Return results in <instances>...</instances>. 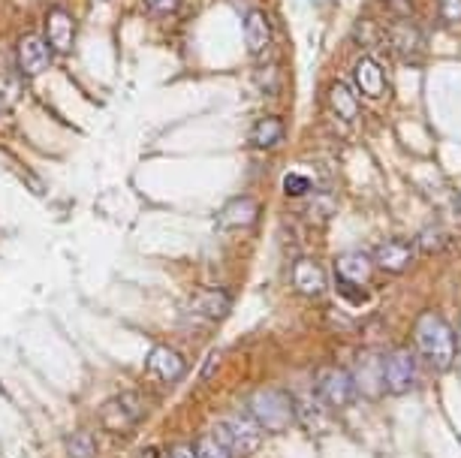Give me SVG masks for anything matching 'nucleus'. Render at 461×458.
Here are the masks:
<instances>
[{
    "label": "nucleus",
    "instance_id": "nucleus-6",
    "mask_svg": "<svg viewBox=\"0 0 461 458\" xmlns=\"http://www.w3.org/2000/svg\"><path fill=\"white\" fill-rule=\"evenodd\" d=\"M51 58H55V51L49 49L46 36H40V34H25L16 43V66L21 76H27V79L42 76V73L51 66Z\"/></svg>",
    "mask_w": 461,
    "mask_h": 458
},
{
    "label": "nucleus",
    "instance_id": "nucleus-32",
    "mask_svg": "<svg viewBox=\"0 0 461 458\" xmlns=\"http://www.w3.org/2000/svg\"><path fill=\"white\" fill-rule=\"evenodd\" d=\"M458 208H461V202H458Z\"/></svg>",
    "mask_w": 461,
    "mask_h": 458
},
{
    "label": "nucleus",
    "instance_id": "nucleus-21",
    "mask_svg": "<svg viewBox=\"0 0 461 458\" xmlns=\"http://www.w3.org/2000/svg\"><path fill=\"white\" fill-rule=\"evenodd\" d=\"M356 43L359 46H365V49H377L383 43V31L377 27V21H371V19H362V21H356Z\"/></svg>",
    "mask_w": 461,
    "mask_h": 458
},
{
    "label": "nucleus",
    "instance_id": "nucleus-31",
    "mask_svg": "<svg viewBox=\"0 0 461 458\" xmlns=\"http://www.w3.org/2000/svg\"><path fill=\"white\" fill-rule=\"evenodd\" d=\"M314 4H323V0H314Z\"/></svg>",
    "mask_w": 461,
    "mask_h": 458
},
{
    "label": "nucleus",
    "instance_id": "nucleus-1",
    "mask_svg": "<svg viewBox=\"0 0 461 458\" xmlns=\"http://www.w3.org/2000/svg\"><path fill=\"white\" fill-rule=\"evenodd\" d=\"M413 338L431 368L446 371L452 365V359H456V335H452V326L437 311H426L416 320Z\"/></svg>",
    "mask_w": 461,
    "mask_h": 458
},
{
    "label": "nucleus",
    "instance_id": "nucleus-8",
    "mask_svg": "<svg viewBox=\"0 0 461 458\" xmlns=\"http://www.w3.org/2000/svg\"><path fill=\"white\" fill-rule=\"evenodd\" d=\"M317 398L329 408H344L353 398V374L341 371V368H329L317 377Z\"/></svg>",
    "mask_w": 461,
    "mask_h": 458
},
{
    "label": "nucleus",
    "instance_id": "nucleus-2",
    "mask_svg": "<svg viewBox=\"0 0 461 458\" xmlns=\"http://www.w3.org/2000/svg\"><path fill=\"white\" fill-rule=\"evenodd\" d=\"M248 413L254 416V423L265 431H284L296 423V404L287 392H274V389H265V392L250 395Z\"/></svg>",
    "mask_w": 461,
    "mask_h": 458
},
{
    "label": "nucleus",
    "instance_id": "nucleus-13",
    "mask_svg": "<svg viewBox=\"0 0 461 458\" xmlns=\"http://www.w3.org/2000/svg\"><path fill=\"white\" fill-rule=\"evenodd\" d=\"M242 34H244V46H248L250 55H263L265 49L272 46V25L265 19V12L250 10L242 21Z\"/></svg>",
    "mask_w": 461,
    "mask_h": 458
},
{
    "label": "nucleus",
    "instance_id": "nucleus-22",
    "mask_svg": "<svg viewBox=\"0 0 461 458\" xmlns=\"http://www.w3.org/2000/svg\"><path fill=\"white\" fill-rule=\"evenodd\" d=\"M334 290L344 302L350 305H365L368 302V290L365 283H353V281H344V277H334Z\"/></svg>",
    "mask_w": 461,
    "mask_h": 458
},
{
    "label": "nucleus",
    "instance_id": "nucleus-3",
    "mask_svg": "<svg viewBox=\"0 0 461 458\" xmlns=\"http://www.w3.org/2000/svg\"><path fill=\"white\" fill-rule=\"evenodd\" d=\"M214 438H218L229 453L244 458V455L257 453V446L263 443V428L254 423L250 413H233V416L220 419Z\"/></svg>",
    "mask_w": 461,
    "mask_h": 458
},
{
    "label": "nucleus",
    "instance_id": "nucleus-27",
    "mask_svg": "<svg viewBox=\"0 0 461 458\" xmlns=\"http://www.w3.org/2000/svg\"><path fill=\"white\" fill-rule=\"evenodd\" d=\"M437 12L446 25H461V0H437Z\"/></svg>",
    "mask_w": 461,
    "mask_h": 458
},
{
    "label": "nucleus",
    "instance_id": "nucleus-17",
    "mask_svg": "<svg viewBox=\"0 0 461 458\" xmlns=\"http://www.w3.org/2000/svg\"><path fill=\"white\" fill-rule=\"evenodd\" d=\"M229 305H233V299L227 290H203L193 299V311L205 320H223L229 314Z\"/></svg>",
    "mask_w": 461,
    "mask_h": 458
},
{
    "label": "nucleus",
    "instance_id": "nucleus-30",
    "mask_svg": "<svg viewBox=\"0 0 461 458\" xmlns=\"http://www.w3.org/2000/svg\"><path fill=\"white\" fill-rule=\"evenodd\" d=\"M214 362H218V353H214V356L208 359V365H203V377H211V368H214Z\"/></svg>",
    "mask_w": 461,
    "mask_h": 458
},
{
    "label": "nucleus",
    "instance_id": "nucleus-5",
    "mask_svg": "<svg viewBox=\"0 0 461 458\" xmlns=\"http://www.w3.org/2000/svg\"><path fill=\"white\" fill-rule=\"evenodd\" d=\"M383 383L386 389H389L392 395H404L411 392L416 386V380H419V368H416V356L407 350H389L383 356Z\"/></svg>",
    "mask_w": 461,
    "mask_h": 458
},
{
    "label": "nucleus",
    "instance_id": "nucleus-11",
    "mask_svg": "<svg viewBox=\"0 0 461 458\" xmlns=\"http://www.w3.org/2000/svg\"><path fill=\"white\" fill-rule=\"evenodd\" d=\"M145 368H148V374H151L154 380L173 383L184 374V359L178 356L173 347H163L160 344V347H151V353H148Z\"/></svg>",
    "mask_w": 461,
    "mask_h": 458
},
{
    "label": "nucleus",
    "instance_id": "nucleus-7",
    "mask_svg": "<svg viewBox=\"0 0 461 458\" xmlns=\"http://www.w3.org/2000/svg\"><path fill=\"white\" fill-rule=\"evenodd\" d=\"M389 46L398 61L422 64V58H426V34H422L411 19H401L389 31Z\"/></svg>",
    "mask_w": 461,
    "mask_h": 458
},
{
    "label": "nucleus",
    "instance_id": "nucleus-18",
    "mask_svg": "<svg viewBox=\"0 0 461 458\" xmlns=\"http://www.w3.org/2000/svg\"><path fill=\"white\" fill-rule=\"evenodd\" d=\"M326 100H329L332 112L341 118V121H356V118H359V103H356V94L350 91V85H344V82H332Z\"/></svg>",
    "mask_w": 461,
    "mask_h": 458
},
{
    "label": "nucleus",
    "instance_id": "nucleus-14",
    "mask_svg": "<svg viewBox=\"0 0 461 458\" xmlns=\"http://www.w3.org/2000/svg\"><path fill=\"white\" fill-rule=\"evenodd\" d=\"M293 283H296V290H299L302 296H308V299L323 296V290H326V272H323V266H319V262H314V260H308V257H302L293 266Z\"/></svg>",
    "mask_w": 461,
    "mask_h": 458
},
{
    "label": "nucleus",
    "instance_id": "nucleus-28",
    "mask_svg": "<svg viewBox=\"0 0 461 458\" xmlns=\"http://www.w3.org/2000/svg\"><path fill=\"white\" fill-rule=\"evenodd\" d=\"M166 458H196V455H193V449H188V446H175Z\"/></svg>",
    "mask_w": 461,
    "mask_h": 458
},
{
    "label": "nucleus",
    "instance_id": "nucleus-16",
    "mask_svg": "<svg viewBox=\"0 0 461 458\" xmlns=\"http://www.w3.org/2000/svg\"><path fill=\"white\" fill-rule=\"evenodd\" d=\"M371 268H374V260L362 251L341 253V257L334 260V277H344V281H353V283H365Z\"/></svg>",
    "mask_w": 461,
    "mask_h": 458
},
{
    "label": "nucleus",
    "instance_id": "nucleus-4",
    "mask_svg": "<svg viewBox=\"0 0 461 458\" xmlns=\"http://www.w3.org/2000/svg\"><path fill=\"white\" fill-rule=\"evenodd\" d=\"M145 401H142V395H136V392H124V395H115L111 401L106 404V408L100 410V419H103V425L109 428V431H115V434H127L133 431L139 423L145 419Z\"/></svg>",
    "mask_w": 461,
    "mask_h": 458
},
{
    "label": "nucleus",
    "instance_id": "nucleus-15",
    "mask_svg": "<svg viewBox=\"0 0 461 458\" xmlns=\"http://www.w3.org/2000/svg\"><path fill=\"white\" fill-rule=\"evenodd\" d=\"M413 257H416V253H413V247L407 242H383L374 251V262L383 268V272H389V275L404 272V268L413 262Z\"/></svg>",
    "mask_w": 461,
    "mask_h": 458
},
{
    "label": "nucleus",
    "instance_id": "nucleus-24",
    "mask_svg": "<svg viewBox=\"0 0 461 458\" xmlns=\"http://www.w3.org/2000/svg\"><path fill=\"white\" fill-rule=\"evenodd\" d=\"M193 455H196V458H233V453H229V449L223 446V443L214 438V434H205V438L196 443Z\"/></svg>",
    "mask_w": 461,
    "mask_h": 458
},
{
    "label": "nucleus",
    "instance_id": "nucleus-25",
    "mask_svg": "<svg viewBox=\"0 0 461 458\" xmlns=\"http://www.w3.org/2000/svg\"><path fill=\"white\" fill-rule=\"evenodd\" d=\"M311 187H314V182H311L308 175H299V172H289V175L284 178V193L287 197H293V199L311 193Z\"/></svg>",
    "mask_w": 461,
    "mask_h": 458
},
{
    "label": "nucleus",
    "instance_id": "nucleus-29",
    "mask_svg": "<svg viewBox=\"0 0 461 458\" xmlns=\"http://www.w3.org/2000/svg\"><path fill=\"white\" fill-rule=\"evenodd\" d=\"M139 458H163V453L158 446H145L142 453H139Z\"/></svg>",
    "mask_w": 461,
    "mask_h": 458
},
{
    "label": "nucleus",
    "instance_id": "nucleus-20",
    "mask_svg": "<svg viewBox=\"0 0 461 458\" xmlns=\"http://www.w3.org/2000/svg\"><path fill=\"white\" fill-rule=\"evenodd\" d=\"M66 455L70 458H96V443L88 431H73L66 438Z\"/></svg>",
    "mask_w": 461,
    "mask_h": 458
},
{
    "label": "nucleus",
    "instance_id": "nucleus-23",
    "mask_svg": "<svg viewBox=\"0 0 461 458\" xmlns=\"http://www.w3.org/2000/svg\"><path fill=\"white\" fill-rule=\"evenodd\" d=\"M21 94V82L19 76H12V70H0V109L12 106Z\"/></svg>",
    "mask_w": 461,
    "mask_h": 458
},
{
    "label": "nucleus",
    "instance_id": "nucleus-26",
    "mask_svg": "<svg viewBox=\"0 0 461 458\" xmlns=\"http://www.w3.org/2000/svg\"><path fill=\"white\" fill-rule=\"evenodd\" d=\"M142 4L151 16H175L181 10V0H142Z\"/></svg>",
    "mask_w": 461,
    "mask_h": 458
},
{
    "label": "nucleus",
    "instance_id": "nucleus-12",
    "mask_svg": "<svg viewBox=\"0 0 461 458\" xmlns=\"http://www.w3.org/2000/svg\"><path fill=\"white\" fill-rule=\"evenodd\" d=\"M356 88H359L362 97H368V100H380L386 94V70L380 66V61H374V58H362L359 64H356Z\"/></svg>",
    "mask_w": 461,
    "mask_h": 458
},
{
    "label": "nucleus",
    "instance_id": "nucleus-19",
    "mask_svg": "<svg viewBox=\"0 0 461 458\" xmlns=\"http://www.w3.org/2000/svg\"><path fill=\"white\" fill-rule=\"evenodd\" d=\"M280 139H284V121L280 118H263L250 130V145L259 148V151H269Z\"/></svg>",
    "mask_w": 461,
    "mask_h": 458
},
{
    "label": "nucleus",
    "instance_id": "nucleus-9",
    "mask_svg": "<svg viewBox=\"0 0 461 458\" xmlns=\"http://www.w3.org/2000/svg\"><path fill=\"white\" fill-rule=\"evenodd\" d=\"M73 40H76V21L64 6H51L46 16V43L55 55H70Z\"/></svg>",
    "mask_w": 461,
    "mask_h": 458
},
{
    "label": "nucleus",
    "instance_id": "nucleus-10",
    "mask_svg": "<svg viewBox=\"0 0 461 458\" xmlns=\"http://www.w3.org/2000/svg\"><path fill=\"white\" fill-rule=\"evenodd\" d=\"M259 217V202L250 197H235L220 208L218 223L220 229H248L254 227Z\"/></svg>",
    "mask_w": 461,
    "mask_h": 458
}]
</instances>
